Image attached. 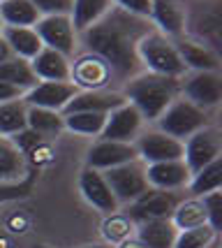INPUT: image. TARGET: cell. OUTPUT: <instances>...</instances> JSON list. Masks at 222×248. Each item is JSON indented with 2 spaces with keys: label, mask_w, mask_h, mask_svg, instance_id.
Instances as JSON below:
<instances>
[{
  "label": "cell",
  "mask_w": 222,
  "mask_h": 248,
  "mask_svg": "<svg viewBox=\"0 0 222 248\" xmlns=\"http://www.w3.org/2000/svg\"><path fill=\"white\" fill-rule=\"evenodd\" d=\"M150 32L148 19L120 7H109L104 16L81 32L86 54H95L111 67L114 77H130L139 67L137 44Z\"/></svg>",
  "instance_id": "6da1fadb"
},
{
  "label": "cell",
  "mask_w": 222,
  "mask_h": 248,
  "mask_svg": "<svg viewBox=\"0 0 222 248\" xmlns=\"http://www.w3.org/2000/svg\"><path fill=\"white\" fill-rule=\"evenodd\" d=\"M180 91V81L174 77H162V75H139L130 79L125 86V100L130 105L139 109V114L148 121H158L160 114L169 107L176 100Z\"/></svg>",
  "instance_id": "7a4b0ae2"
},
{
  "label": "cell",
  "mask_w": 222,
  "mask_h": 248,
  "mask_svg": "<svg viewBox=\"0 0 222 248\" xmlns=\"http://www.w3.org/2000/svg\"><path fill=\"white\" fill-rule=\"evenodd\" d=\"M137 56H139V63L146 65L148 72H153V75L178 79V77H183L188 72V67L183 63L176 44L171 42L167 35H162L160 31H150L139 40Z\"/></svg>",
  "instance_id": "3957f363"
},
{
  "label": "cell",
  "mask_w": 222,
  "mask_h": 248,
  "mask_svg": "<svg viewBox=\"0 0 222 248\" xmlns=\"http://www.w3.org/2000/svg\"><path fill=\"white\" fill-rule=\"evenodd\" d=\"M160 132L169 135L174 140L185 141L197 130L206 128V109L192 105L190 100H174L158 119Z\"/></svg>",
  "instance_id": "277c9868"
},
{
  "label": "cell",
  "mask_w": 222,
  "mask_h": 248,
  "mask_svg": "<svg viewBox=\"0 0 222 248\" xmlns=\"http://www.w3.org/2000/svg\"><path fill=\"white\" fill-rule=\"evenodd\" d=\"M102 174H104L106 184H109V188H111V193H114L118 204L120 202H125V204L134 202L137 197H141L150 188L146 179V167L139 160L111 167V170H106Z\"/></svg>",
  "instance_id": "5b68a950"
},
{
  "label": "cell",
  "mask_w": 222,
  "mask_h": 248,
  "mask_svg": "<svg viewBox=\"0 0 222 248\" xmlns=\"http://www.w3.org/2000/svg\"><path fill=\"white\" fill-rule=\"evenodd\" d=\"M222 153V135L218 128H201L183 141V162L190 174H197L206 165L218 160Z\"/></svg>",
  "instance_id": "8992f818"
},
{
  "label": "cell",
  "mask_w": 222,
  "mask_h": 248,
  "mask_svg": "<svg viewBox=\"0 0 222 248\" xmlns=\"http://www.w3.org/2000/svg\"><path fill=\"white\" fill-rule=\"evenodd\" d=\"M32 28L37 31L44 46H49V49L67 56V58L74 54V49H76V31H74L70 14L42 16Z\"/></svg>",
  "instance_id": "52a82bcc"
},
{
  "label": "cell",
  "mask_w": 222,
  "mask_h": 248,
  "mask_svg": "<svg viewBox=\"0 0 222 248\" xmlns=\"http://www.w3.org/2000/svg\"><path fill=\"white\" fill-rule=\"evenodd\" d=\"M178 206V197L174 190H160V188H148L146 193L130 202V214L132 223H144V220H171L174 209Z\"/></svg>",
  "instance_id": "ba28073f"
},
{
  "label": "cell",
  "mask_w": 222,
  "mask_h": 248,
  "mask_svg": "<svg viewBox=\"0 0 222 248\" xmlns=\"http://www.w3.org/2000/svg\"><path fill=\"white\" fill-rule=\"evenodd\" d=\"M111 67L106 65L95 54H84L79 56L72 65H70V81L79 91H100L111 81Z\"/></svg>",
  "instance_id": "9c48e42d"
},
{
  "label": "cell",
  "mask_w": 222,
  "mask_h": 248,
  "mask_svg": "<svg viewBox=\"0 0 222 248\" xmlns=\"http://www.w3.org/2000/svg\"><path fill=\"white\" fill-rule=\"evenodd\" d=\"M79 93L72 81H37L30 91L23 93V102L28 107H42L51 111H63L65 105Z\"/></svg>",
  "instance_id": "30bf717a"
},
{
  "label": "cell",
  "mask_w": 222,
  "mask_h": 248,
  "mask_svg": "<svg viewBox=\"0 0 222 248\" xmlns=\"http://www.w3.org/2000/svg\"><path fill=\"white\" fill-rule=\"evenodd\" d=\"M139 160L137 146L132 141H109V140H100L90 146L88 151V167L106 172L111 167L118 165H125V162Z\"/></svg>",
  "instance_id": "8fae6325"
},
{
  "label": "cell",
  "mask_w": 222,
  "mask_h": 248,
  "mask_svg": "<svg viewBox=\"0 0 222 248\" xmlns=\"http://www.w3.org/2000/svg\"><path fill=\"white\" fill-rule=\"evenodd\" d=\"M134 146H137L139 158L146 165L167 162V160H183V141L174 140V137L160 132V130L141 135Z\"/></svg>",
  "instance_id": "7c38bea8"
},
{
  "label": "cell",
  "mask_w": 222,
  "mask_h": 248,
  "mask_svg": "<svg viewBox=\"0 0 222 248\" xmlns=\"http://www.w3.org/2000/svg\"><path fill=\"white\" fill-rule=\"evenodd\" d=\"M180 88L185 93V100L201 109H211L222 100L220 72H192Z\"/></svg>",
  "instance_id": "4fadbf2b"
},
{
  "label": "cell",
  "mask_w": 222,
  "mask_h": 248,
  "mask_svg": "<svg viewBox=\"0 0 222 248\" xmlns=\"http://www.w3.org/2000/svg\"><path fill=\"white\" fill-rule=\"evenodd\" d=\"M141 121L144 116L139 114V109L134 105H120L118 109L106 114V123L102 132H100V140H109V141H132L137 137L139 128H141Z\"/></svg>",
  "instance_id": "5bb4252c"
},
{
  "label": "cell",
  "mask_w": 222,
  "mask_h": 248,
  "mask_svg": "<svg viewBox=\"0 0 222 248\" xmlns=\"http://www.w3.org/2000/svg\"><path fill=\"white\" fill-rule=\"evenodd\" d=\"M79 190L86 197V202L93 204L95 209H100V211H104V214L118 211L116 197H114V193H111V188H109V184H106V179H104V174L100 172V170L86 167L84 172H81V176H79Z\"/></svg>",
  "instance_id": "9a60e30c"
},
{
  "label": "cell",
  "mask_w": 222,
  "mask_h": 248,
  "mask_svg": "<svg viewBox=\"0 0 222 248\" xmlns=\"http://www.w3.org/2000/svg\"><path fill=\"white\" fill-rule=\"evenodd\" d=\"M127 100L123 93L118 91H106V88H100V91H79L76 95L65 105V109L60 114H72V111H100V114H109L118 109L120 105H125Z\"/></svg>",
  "instance_id": "2e32d148"
},
{
  "label": "cell",
  "mask_w": 222,
  "mask_h": 248,
  "mask_svg": "<svg viewBox=\"0 0 222 248\" xmlns=\"http://www.w3.org/2000/svg\"><path fill=\"white\" fill-rule=\"evenodd\" d=\"M190 170L183 160H167V162H153L146 167V179L150 188L160 190H178L190 184Z\"/></svg>",
  "instance_id": "e0dca14e"
},
{
  "label": "cell",
  "mask_w": 222,
  "mask_h": 248,
  "mask_svg": "<svg viewBox=\"0 0 222 248\" xmlns=\"http://www.w3.org/2000/svg\"><path fill=\"white\" fill-rule=\"evenodd\" d=\"M148 19L158 23L162 35L180 37L185 31L188 12H185V5L180 0H150V16Z\"/></svg>",
  "instance_id": "ac0fdd59"
},
{
  "label": "cell",
  "mask_w": 222,
  "mask_h": 248,
  "mask_svg": "<svg viewBox=\"0 0 222 248\" xmlns=\"http://www.w3.org/2000/svg\"><path fill=\"white\" fill-rule=\"evenodd\" d=\"M174 44H176L185 67H190L192 72H218L220 70L218 54L204 42H197L192 37H178Z\"/></svg>",
  "instance_id": "d6986e66"
},
{
  "label": "cell",
  "mask_w": 222,
  "mask_h": 248,
  "mask_svg": "<svg viewBox=\"0 0 222 248\" xmlns=\"http://www.w3.org/2000/svg\"><path fill=\"white\" fill-rule=\"evenodd\" d=\"M0 35L5 37V42L10 44L12 54L23 58V61H28V63L42 51L44 46L37 31L32 26H5L0 31Z\"/></svg>",
  "instance_id": "ffe728a7"
},
{
  "label": "cell",
  "mask_w": 222,
  "mask_h": 248,
  "mask_svg": "<svg viewBox=\"0 0 222 248\" xmlns=\"http://www.w3.org/2000/svg\"><path fill=\"white\" fill-rule=\"evenodd\" d=\"M70 58L49 46H42V51L30 61V67L37 79L42 81H70Z\"/></svg>",
  "instance_id": "44dd1931"
},
{
  "label": "cell",
  "mask_w": 222,
  "mask_h": 248,
  "mask_svg": "<svg viewBox=\"0 0 222 248\" xmlns=\"http://www.w3.org/2000/svg\"><path fill=\"white\" fill-rule=\"evenodd\" d=\"M30 174L28 162L10 140H0V184H14Z\"/></svg>",
  "instance_id": "7402d4cb"
},
{
  "label": "cell",
  "mask_w": 222,
  "mask_h": 248,
  "mask_svg": "<svg viewBox=\"0 0 222 248\" xmlns=\"http://www.w3.org/2000/svg\"><path fill=\"white\" fill-rule=\"evenodd\" d=\"M178 230L174 227L169 218L167 220H144L139 223L137 237L146 248H174Z\"/></svg>",
  "instance_id": "603a6c76"
},
{
  "label": "cell",
  "mask_w": 222,
  "mask_h": 248,
  "mask_svg": "<svg viewBox=\"0 0 222 248\" xmlns=\"http://www.w3.org/2000/svg\"><path fill=\"white\" fill-rule=\"evenodd\" d=\"M0 81L21 88L23 93H26V91H30L40 79L35 77V72H32V67L28 61H23L19 56H10L7 61L0 63Z\"/></svg>",
  "instance_id": "cb8c5ba5"
},
{
  "label": "cell",
  "mask_w": 222,
  "mask_h": 248,
  "mask_svg": "<svg viewBox=\"0 0 222 248\" xmlns=\"http://www.w3.org/2000/svg\"><path fill=\"white\" fill-rule=\"evenodd\" d=\"M111 7V0H72L70 19L76 32H84L88 26L100 21Z\"/></svg>",
  "instance_id": "d4e9b609"
},
{
  "label": "cell",
  "mask_w": 222,
  "mask_h": 248,
  "mask_svg": "<svg viewBox=\"0 0 222 248\" xmlns=\"http://www.w3.org/2000/svg\"><path fill=\"white\" fill-rule=\"evenodd\" d=\"M171 223L176 230H190V227L208 225V216H206V206L201 202V197H192L185 202H178V206L171 214Z\"/></svg>",
  "instance_id": "484cf974"
},
{
  "label": "cell",
  "mask_w": 222,
  "mask_h": 248,
  "mask_svg": "<svg viewBox=\"0 0 222 248\" xmlns=\"http://www.w3.org/2000/svg\"><path fill=\"white\" fill-rule=\"evenodd\" d=\"M0 16L5 26H35L42 19V14L35 10L30 0H2Z\"/></svg>",
  "instance_id": "4316f807"
},
{
  "label": "cell",
  "mask_w": 222,
  "mask_h": 248,
  "mask_svg": "<svg viewBox=\"0 0 222 248\" xmlns=\"http://www.w3.org/2000/svg\"><path fill=\"white\" fill-rule=\"evenodd\" d=\"M28 105L23 102V97L19 100H10V102H2L0 105V135H16L21 130L28 128Z\"/></svg>",
  "instance_id": "83f0119b"
},
{
  "label": "cell",
  "mask_w": 222,
  "mask_h": 248,
  "mask_svg": "<svg viewBox=\"0 0 222 248\" xmlns=\"http://www.w3.org/2000/svg\"><path fill=\"white\" fill-rule=\"evenodd\" d=\"M190 193L194 197H204V195L220 190L222 188V158L213 160L211 165H206L204 170L190 176Z\"/></svg>",
  "instance_id": "f1b7e54d"
},
{
  "label": "cell",
  "mask_w": 222,
  "mask_h": 248,
  "mask_svg": "<svg viewBox=\"0 0 222 248\" xmlns=\"http://www.w3.org/2000/svg\"><path fill=\"white\" fill-rule=\"evenodd\" d=\"M106 123V114L100 111H72L63 114V125L76 135H100Z\"/></svg>",
  "instance_id": "f546056e"
},
{
  "label": "cell",
  "mask_w": 222,
  "mask_h": 248,
  "mask_svg": "<svg viewBox=\"0 0 222 248\" xmlns=\"http://www.w3.org/2000/svg\"><path fill=\"white\" fill-rule=\"evenodd\" d=\"M28 128L35 130L37 135H58L63 125V114L60 111H51V109H42V107H28Z\"/></svg>",
  "instance_id": "4dcf8cb0"
},
{
  "label": "cell",
  "mask_w": 222,
  "mask_h": 248,
  "mask_svg": "<svg viewBox=\"0 0 222 248\" xmlns=\"http://www.w3.org/2000/svg\"><path fill=\"white\" fill-rule=\"evenodd\" d=\"M132 230H134V223H132V218L125 216V214H109L104 218V223H102V237L109 246H118L120 241H125V239L132 237Z\"/></svg>",
  "instance_id": "1f68e13d"
},
{
  "label": "cell",
  "mask_w": 222,
  "mask_h": 248,
  "mask_svg": "<svg viewBox=\"0 0 222 248\" xmlns=\"http://www.w3.org/2000/svg\"><path fill=\"white\" fill-rule=\"evenodd\" d=\"M218 241V232L211 225H199L190 230H180L176 234L174 248H206Z\"/></svg>",
  "instance_id": "d6a6232c"
},
{
  "label": "cell",
  "mask_w": 222,
  "mask_h": 248,
  "mask_svg": "<svg viewBox=\"0 0 222 248\" xmlns=\"http://www.w3.org/2000/svg\"><path fill=\"white\" fill-rule=\"evenodd\" d=\"M32 181H35V174H28L21 181H14V184H0V204L2 202H12V200H23L28 197L32 190Z\"/></svg>",
  "instance_id": "836d02e7"
},
{
  "label": "cell",
  "mask_w": 222,
  "mask_h": 248,
  "mask_svg": "<svg viewBox=\"0 0 222 248\" xmlns=\"http://www.w3.org/2000/svg\"><path fill=\"white\" fill-rule=\"evenodd\" d=\"M201 202L206 206V216H208V225L220 232L222 230V193L220 190H213V193L204 195Z\"/></svg>",
  "instance_id": "e575fe53"
},
{
  "label": "cell",
  "mask_w": 222,
  "mask_h": 248,
  "mask_svg": "<svg viewBox=\"0 0 222 248\" xmlns=\"http://www.w3.org/2000/svg\"><path fill=\"white\" fill-rule=\"evenodd\" d=\"M12 144H14L23 155H28V153H32L35 149H40V146H42L44 137L42 135H37L35 130L26 128V130H21V132H16V135H12Z\"/></svg>",
  "instance_id": "d590c367"
},
{
  "label": "cell",
  "mask_w": 222,
  "mask_h": 248,
  "mask_svg": "<svg viewBox=\"0 0 222 248\" xmlns=\"http://www.w3.org/2000/svg\"><path fill=\"white\" fill-rule=\"evenodd\" d=\"M35 10L42 16H51V14H70L72 10V0H30Z\"/></svg>",
  "instance_id": "8d00e7d4"
},
{
  "label": "cell",
  "mask_w": 222,
  "mask_h": 248,
  "mask_svg": "<svg viewBox=\"0 0 222 248\" xmlns=\"http://www.w3.org/2000/svg\"><path fill=\"white\" fill-rule=\"evenodd\" d=\"M116 7L130 12L134 16H144V19L150 16V0H116Z\"/></svg>",
  "instance_id": "74e56055"
},
{
  "label": "cell",
  "mask_w": 222,
  "mask_h": 248,
  "mask_svg": "<svg viewBox=\"0 0 222 248\" xmlns=\"http://www.w3.org/2000/svg\"><path fill=\"white\" fill-rule=\"evenodd\" d=\"M23 97V91L16 86H12V84H5V81H0V105L2 102H10V100H19Z\"/></svg>",
  "instance_id": "f35d334b"
},
{
  "label": "cell",
  "mask_w": 222,
  "mask_h": 248,
  "mask_svg": "<svg viewBox=\"0 0 222 248\" xmlns=\"http://www.w3.org/2000/svg\"><path fill=\"white\" fill-rule=\"evenodd\" d=\"M10 56H14L12 54V49H10V44L5 42V37L0 35V63H2V61H7Z\"/></svg>",
  "instance_id": "ab89813d"
},
{
  "label": "cell",
  "mask_w": 222,
  "mask_h": 248,
  "mask_svg": "<svg viewBox=\"0 0 222 248\" xmlns=\"http://www.w3.org/2000/svg\"><path fill=\"white\" fill-rule=\"evenodd\" d=\"M118 248H146V246L139 241V237H130V239H125V241H120Z\"/></svg>",
  "instance_id": "60d3db41"
},
{
  "label": "cell",
  "mask_w": 222,
  "mask_h": 248,
  "mask_svg": "<svg viewBox=\"0 0 222 248\" xmlns=\"http://www.w3.org/2000/svg\"><path fill=\"white\" fill-rule=\"evenodd\" d=\"M79 248H114L109 244H86V246H79Z\"/></svg>",
  "instance_id": "b9f144b4"
},
{
  "label": "cell",
  "mask_w": 222,
  "mask_h": 248,
  "mask_svg": "<svg viewBox=\"0 0 222 248\" xmlns=\"http://www.w3.org/2000/svg\"><path fill=\"white\" fill-rule=\"evenodd\" d=\"M2 28H5V21H2V16H0V31H2Z\"/></svg>",
  "instance_id": "7bdbcfd3"
},
{
  "label": "cell",
  "mask_w": 222,
  "mask_h": 248,
  "mask_svg": "<svg viewBox=\"0 0 222 248\" xmlns=\"http://www.w3.org/2000/svg\"><path fill=\"white\" fill-rule=\"evenodd\" d=\"M206 248H218V241H215V244H211V246H206Z\"/></svg>",
  "instance_id": "ee69618b"
},
{
  "label": "cell",
  "mask_w": 222,
  "mask_h": 248,
  "mask_svg": "<svg viewBox=\"0 0 222 248\" xmlns=\"http://www.w3.org/2000/svg\"><path fill=\"white\" fill-rule=\"evenodd\" d=\"M0 2H2V0H0Z\"/></svg>",
  "instance_id": "f6af8a7d"
}]
</instances>
